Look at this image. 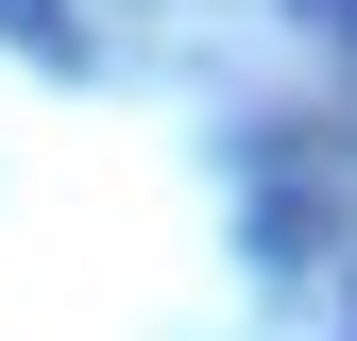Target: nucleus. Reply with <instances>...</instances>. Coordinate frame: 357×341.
<instances>
[{"label":"nucleus","instance_id":"obj_1","mask_svg":"<svg viewBox=\"0 0 357 341\" xmlns=\"http://www.w3.org/2000/svg\"><path fill=\"white\" fill-rule=\"evenodd\" d=\"M340 324H357V256H340Z\"/></svg>","mask_w":357,"mask_h":341}]
</instances>
